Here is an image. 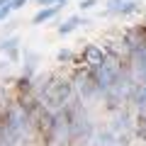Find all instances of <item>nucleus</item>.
I'll return each mask as SVG.
<instances>
[{"label":"nucleus","mask_w":146,"mask_h":146,"mask_svg":"<svg viewBox=\"0 0 146 146\" xmlns=\"http://www.w3.org/2000/svg\"><path fill=\"white\" fill-rule=\"evenodd\" d=\"M98 5V0H83L80 3V10H90V7H95Z\"/></svg>","instance_id":"11"},{"label":"nucleus","mask_w":146,"mask_h":146,"mask_svg":"<svg viewBox=\"0 0 146 146\" xmlns=\"http://www.w3.org/2000/svg\"><path fill=\"white\" fill-rule=\"evenodd\" d=\"M39 93H42V98H44V102H46V107L61 110V107H66L68 100H71L73 85L68 83L66 78H54V76H51V78L46 80V85H42V88H39Z\"/></svg>","instance_id":"1"},{"label":"nucleus","mask_w":146,"mask_h":146,"mask_svg":"<svg viewBox=\"0 0 146 146\" xmlns=\"http://www.w3.org/2000/svg\"><path fill=\"white\" fill-rule=\"evenodd\" d=\"M58 7H61V5H54V7H44V10H39V12L34 15V20H32V22H34V25H42L44 20H51V17L56 15Z\"/></svg>","instance_id":"8"},{"label":"nucleus","mask_w":146,"mask_h":146,"mask_svg":"<svg viewBox=\"0 0 146 146\" xmlns=\"http://www.w3.org/2000/svg\"><path fill=\"white\" fill-rule=\"evenodd\" d=\"M71 56H73V54L68 51V49H61V51H58V61H68Z\"/></svg>","instance_id":"12"},{"label":"nucleus","mask_w":146,"mask_h":146,"mask_svg":"<svg viewBox=\"0 0 146 146\" xmlns=\"http://www.w3.org/2000/svg\"><path fill=\"white\" fill-rule=\"evenodd\" d=\"M78 90H80V98H83V100H93V98L100 95L93 73H80V76H78Z\"/></svg>","instance_id":"4"},{"label":"nucleus","mask_w":146,"mask_h":146,"mask_svg":"<svg viewBox=\"0 0 146 146\" xmlns=\"http://www.w3.org/2000/svg\"><path fill=\"white\" fill-rule=\"evenodd\" d=\"M7 12H10V10H0V17H5V15H7Z\"/></svg>","instance_id":"13"},{"label":"nucleus","mask_w":146,"mask_h":146,"mask_svg":"<svg viewBox=\"0 0 146 146\" xmlns=\"http://www.w3.org/2000/svg\"><path fill=\"white\" fill-rule=\"evenodd\" d=\"M85 58H88V63L93 68H98L100 63L105 61V54H102V49H98V46H88L85 49Z\"/></svg>","instance_id":"6"},{"label":"nucleus","mask_w":146,"mask_h":146,"mask_svg":"<svg viewBox=\"0 0 146 146\" xmlns=\"http://www.w3.org/2000/svg\"><path fill=\"white\" fill-rule=\"evenodd\" d=\"M136 5H139L136 0H129V3H124V5H119V7H117V12H122V15H131V12L136 10Z\"/></svg>","instance_id":"10"},{"label":"nucleus","mask_w":146,"mask_h":146,"mask_svg":"<svg viewBox=\"0 0 146 146\" xmlns=\"http://www.w3.org/2000/svg\"><path fill=\"white\" fill-rule=\"evenodd\" d=\"M93 76H95V83H98V90L100 93H107L119 80V68H117L115 61H107L105 58L98 68H93Z\"/></svg>","instance_id":"2"},{"label":"nucleus","mask_w":146,"mask_h":146,"mask_svg":"<svg viewBox=\"0 0 146 146\" xmlns=\"http://www.w3.org/2000/svg\"><path fill=\"white\" fill-rule=\"evenodd\" d=\"M129 129H131V124H129V115H127V112H122V115L115 117V122H112V129H110V131L117 136L119 146H124L127 141H129Z\"/></svg>","instance_id":"3"},{"label":"nucleus","mask_w":146,"mask_h":146,"mask_svg":"<svg viewBox=\"0 0 146 146\" xmlns=\"http://www.w3.org/2000/svg\"><path fill=\"white\" fill-rule=\"evenodd\" d=\"M0 49H7L10 51V58H17V36H10L5 44H0Z\"/></svg>","instance_id":"9"},{"label":"nucleus","mask_w":146,"mask_h":146,"mask_svg":"<svg viewBox=\"0 0 146 146\" xmlns=\"http://www.w3.org/2000/svg\"><path fill=\"white\" fill-rule=\"evenodd\" d=\"M93 146H119V141H117V136L110 129H105V131H98V134H95Z\"/></svg>","instance_id":"5"},{"label":"nucleus","mask_w":146,"mask_h":146,"mask_svg":"<svg viewBox=\"0 0 146 146\" xmlns=\"http://www.w3.org/2000/svg\"><path fill=\"white\" fill-rule=\"evenodd\" d=\"M78 25H88V22H85L83 17H78V15L68 17V20L63 22V25H58V34H71V32L76 29V27H78Z\"/></svg>","instance_id":"7"}]
</instances>
